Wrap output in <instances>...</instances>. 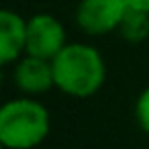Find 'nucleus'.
<instances>
[{"label": "nucleus", "mask_w": 149, "mask_h": 149, "mask_svg": "<svg viewBox=\"0 0 149 149\" xmlns=\"http://www.w3.org/2000/svg\"><path fill=\"white\" fill-rule=\"evenodd\" d=\"M51 63L55 88L72 98H90L106 82V61L90 43H68Z\"/></svg>", "instance_id": "f257e3e1"}, {"label": "nucleus", "mask_w": 149, "mask_h": 149, "mask_svg": "<svg viewBox=\"0 0 149 149\" xmlns=\"http://www.w3.org/2000/svg\"><path fill=\"white\" fill-rule=\"evenodd\" d=\"M51 131V114L33 96L6 100L0 108V143L6 149H35Z\"/></svg>", "instance_id": "f03ea898"}, {"label": "nucleus", "mask_w": 149, "mask_h": 149, "mask_svg": "<svg viewBox=\"0 0 149 149\" xmlns=\"http://www.w3.org/2000/svg\"><path fill=\"white\" fill-rule=\"evenodd\" d=\"M68 31L63 23L49 15V13H37L27 19V47L25 55L41 57L53 61L55 55L68 45Z\"/></svg>", "instance_id": "7ed1b4c3"}, {"label": "nucleus", "mask_w": 149, "mask_h": 149, "mask_svg": "<svg viewBox=\"0 0 149 149\" xmlns=\"http://www.w3.org/2000/svg\"><path fill=\"white\" fill-rule=\"evenodd\" d=\"M127 8L125 0H80L76 6V25L90 37H102L118 31Z\"/></svg>", "instance_id": "20e7f679"}, {"label": "nucleus", "mask_w": 149, "mask_h": 149, "mask_svg": "<svg viewBox=\"0 0 149 149\" xmlns=\"http://www.w3.org/2000/svg\"><path fill=\"white\" fill-rule=\"evenodd\" d=\"M13 82L23 96H41L55 88L53 63L49 59L23 55L19 61L13 63Z\"/></svg>", "instance_id": "39448f33"}, {"label": "nucleus", "mask_w": 149, "mask_h": 149, "mask_svg": "<svg viewBox=\"0 0 149 149\" xmlns=\"http://www.w3.org/2000/svg\"><path fill=\"white\" fill-rule=\"evenodd\" d=\"M27 47V19L19 13L0 10V63L13 65L25 55Z\"/></svg>", "instance_id": "423d86ee"}, {"label": "nucleus", "mask_w": 149, "mask_h": 149, "mask_svg": "<svg viewBox=\"0 0 149 149\" xmlns=\"http://www.w3.org/2000/svg\"><path fill=\"white\" fill-rule=\"evenodd\" d=\"M118 33L129 43H143L149 37V13L127 8V15L118 27Z\"/></svg>", "instance_id": "0eeeda50"}, {"label": "nucleus", "mask_w": 149, "mask_h": 149, "mask_svg": "<svg viewBox=\"0 0 149 149\" xmlns=\"http://www.w3.org/2000/svg\"><path fill=\"white\" fill-rule=\"evenodd\" d=\"M135 120L139 129L149 135V86L143 88L135 100Z\"/></svg>", "instance_id": "6e6552de"}, {"label": "nucleus", "mask_w": 149, "mask_h": 149, "mask_svg": "<svg viewBox=\"0 0 149 149\" xmlns=\"http://www.w3.org/2000/svg\"><path fill=\"white\" fill-rule=\"evenodd\" d=\"M127 6L133 10H141V13H149V0H125Z\"/></svg>", "instance_id": "1a4fd4ad"}]
</instances>
